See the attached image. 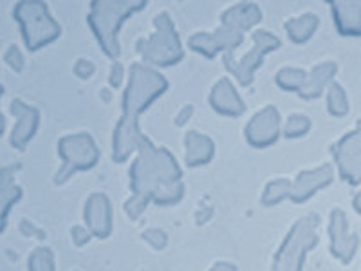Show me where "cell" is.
Returning a JSON list of instances; mask_svg holds the SVG:
<instances>
[{
    "label": "cell",
    "instance_id": "19",
    "mask_svg": "<svg viewBox=\"0 0 361 271\" xmlns=\"http://www.w3.org/2000/svg\"><path fill=\"white\" fill-rule=\"evenodd\" d=\"M185 161L190 169L208 164L215 156V143L209 136L190 131L185 136Z\"/></svg>",
    "mask_w": 361,
    "mask_h": 271
},
{
    "label": "cell",
    "instance_id": "31",
    "mask_svg": "<svg viewBox=\"0 0 361 271\" xmlns=\"http://www.w3.org/2000/svg\"><path fill=\"white\" fill-rule=\"evenodd\" d=\"M96 67L94 64H90L89 60H85V58H82V60H78V62L74 64V73H76V76H80V78L87 80L90 78L92 74H94Z\"/></svg>",
    "mask_w": 361,
    "mask_h": 271
},
{
    "label": "cell",
    "instance_id": "8",
    "mask_svg": "<svg viewBox=\"0 0 361 271\" xmlns=\"http://www.w3.org/2000/svg\"><path fill=\"white\" fill-rule=\"evenodd\" d=\"M280 47H282V42L279 37H275L266 29H257V31H253V47L238 60L233 54H226V56H222V64H224L228 73L233 74L238 85L247 87L253 83L255 73L262 66L264 56L280 49Z\"/></svg>",
    "mask_w": 361,
    "mask_h": 271
},
{
    "label": "cell",
    "instance_id": "17",
    "mask_svg": "<svg viewBox=\"0 0 361 271\" xmlns=\"http://www.w3.org/2000/svg\"><path fill=\"white\" fill-rule=\"evenodd\" d=\"M262 20V9L253 2H240L226 9L221 15V25L231 28L238 33H246Z\"/></svg>",
    "mask_w": 361,
    "mask_h": 271
},
{
    "label": "cell",
    "instance_id": "5",
    "mask_svg": "<svg viewBox=\"0 0 361 271\" xmlns=\"http://www.w3.org/2000/svg\"><path fill=\"white\" fill-rule=\"evenodd\" d=\"M13 18L17 20L24 45L31 53L44 49L45 45L53 44L62 35V28L54 20L45 2H17L13 8Z\"/></svg>",
    "mask_w": 361,
    "mask_h": 271
},
{
    "label": "cell",
    "instance_id": "30",
    "mask_svg": "<svg viewBox=\"0 0 361 271\" xmlns=\"http://www.w3.org/2000/svg\"><path fill=\"white\" fill-rule=\"evenodd\" d=\"M125 80V67L121 62H114L111 67V74H109V83L114 89H119V87L123 85Z\"/></svg>",
    "mask_w": 361,
    "mask_h": 271
},
{
    "label": "cell",
    "instance_id": "26",
    "mask_svg": "<svg viewBox=\"0 0 361 271\" xmlns=\"http://www.w3.org/2000/svg\"><path fill=\"white\" fill-rule=\"evenodd\" d=\"M311 127V119L305 114H291L286 119V124H283L282 136L288 138V140H296V138H302V136L307 134Z\"/></svg>",
    "mask_w": 361,
    "mask_h": 271
},
{
    "label": "cell",
    "instance_id": "33",
    "mask_svg": "<svg viewBox=\"0 0 361 271\" xmlns=\"http://www.w3.org/2000/svg\"><path fill=\"white\" fill-rule=\"evenodd\" d=\"M90 231H87L85 228H80V226H76V228H73V237H74V243H76V246H83V244L87 243L90 239Z\"/></svg>",
    "mask_w": 361,
    "mask_h": 271
},
{
    "label": "cell",
    "instance_id": "16",
    "mask_svg": "<svg viewBox=\"0 0 361 271\" xmlns=\"http://www.w3.org/2000/svg\"><path fill=\"white\" fill-rule=\"evenodd\" d=\"M208 102L217 114L228 118H238L246 112V103L230 78H221L212 87Z\"/></svg>",
    "mask_w": 361,
    "mask_h": 271
},
{
    "label": "cell",
    "instance_id": "24",
    "mask_svg": "<svg viewBox=\"0 0 361 271\" xmlns=\"http://www.w3.org/2000/svg\"><path fill=\"white\" fill-rule=\"evenodd\" d=\"M307 73L300 67H283L276 73L275 83L286 92H296L298 95L300 89L304 87Z\"/></svg>",
    "mask_w": 361,
    "mask_h": 271
},
{
    "label": "cell",
    "instance_id": "3",
    "mask_svg": "<svg viewBox=\"0 0 361 271\" xmlns=\"http://www.w3.org/2000/svg\"><path fill=\"white\" fill-rule=\"evenodd\" d=\"M147 8V0H127V2H107L98 0L92 2L89 9V28L98 40L99 47L111 60L119 62L121 56V45H119V31L125 20Z\"/></svg>",
    "mask_w": 361,
    "mask_h": 271
},
{
    "label": "cell",
    "instance_id": "28",
    "mask_svg": "<svg viewBox=\"0 0 361 271\" xmlns=\"http://www.w3.org/2000/svg\"><path fill=\"white\" fill-rule=\"evenodd\" d=\"M4 60L13 71L20 73L24 69V56H22V51L18 49V45H9V49L6 51Z\"/></svg>",
    "mask_w": 361,
    "mask_h": 271
},
{
    "label": "cell",
    "instance_id": "11",
    "mask_svg": "<svg viewBox=\"0 0 361 271\" xmlns=\"http://www.w3.org/2000/svg\"><path fill=\"white\" fill-rule=\"evenodd\" d=\"M280 134H282V118L279 109L273 105L260 109L244 128L247 145L253 148L273 147L279 141Z\"/></svg>",
    "mask_w": 361,
    "mask_h": 271
},
{
    "label": "cell",
    "instance_id": "25",
    "mask_svg": "<svg viewBox=\"0 0 361 271\" xmlns=\"http://www.w3.org/2000/svg\"><path fill=\"white\" fill-rule=\"evenodd\" d=\"M327 111L334 118H343L349 112V100L345 95L343 87L333 82L327 89Z\"/></svg>",
    "mask_w": 361,
    "mask_h": 271
},
{
    "label": "cell",
    "instance_id": "37",
    "mask_svg": "<svg viewBox=\"0 0 361 271\" xmlns=\"http://www.w3.org/2000/svg\"><path fill=\"white\" fill-rule=\"evenodd\" d=\"M357 9H360V13H361V2H357Z\"/></svg>",
    "mask_w": 361,
    "mask_h": 271
},
{
    "label": "cell",
    "instance_id": "35",
    "mask_svg": "<svg viewBox=\"0 0 361 271\" xmlns=\"http://www.w3.org/2000/svg\"><path fill=\"white\" fill-rule=\"evenodd\" d=\"M209 271H237V267L230 263H217L214 264V267H212Z\"/></svg>",
    "mask_w": 361,
    "mask_h": 271
},
{
    "label": "cell",
    "instance_id": "15",
    "mask_svg": "<svg viewBox=\"0 0 361 271\" xmlns=\"http://www.w3.org/2000/svg\"><path fill=\"white\" fill-rule=\"evenodd\" d=\"M85 224L94 237L105 239L112 231V206L111 199L102 192L90 193L85 203Z\"/></svg>",
    "mask_w": 361,
    "mask_h": 271
},
{
    "label": "cell",
    "instance_id": "36",
    "mask_svg": "<svg viewBox=\"0 0 361 271\" xmlns=\"http://www.w3.org/2000/svg\"><path fill=\"white\" fill-rule=\"evenodd\" d=\"M353 205H354V208L357 210V214L361 215V190H360V192L356 193V195H354V199H353Z\"/></svg>",
    "mask_w": 361,
    "mask_h": 271
},
{
    "label": "cell",
    "instance_id": "9",
    "mask_svg": "<svg viewBox=\"0 0 361 271\" xmlns=\"http://www.w3.org/2000/svg\"><path fill=\"white\" fill-rule=\"evenodd\" d=\"M334 164L349 185L361 183V119L333 147Z\"/></svg>",
    "mask_w": 361,
    "mask_h": 271
},
{
    "label": "cell",
    "instance_id": "27",
    "mask_svg": "<svg viewBox=\"0 0 361 271\" xmlns=\"http://www.w3.org/2000/svg\"><path fill=\"white\" fill-rule=\"evenodd\" d=\"M54 255L49 248H37L29 257V271H54Z\"/></svg>",
    "mask_w": 361,
    "mask_h": 271
},
{
    "label": "cell",
    "instance_id": "18",
    "mask_svg": "<svg viewBox=\"0 0 361 271\" xmlns=\"http://www.w3.org/2000/svg\"><path fill=\"white\" fill-rule=\"evenodd\" d=\"M336 73V62H331V60L314 66L307 73V78H305L304 87L300 89L298 96L302 100H309V102H311V100H318L324 95L325 90L331 87V83H333L334 80V74Z\"/></svg>",
    "mask_w": 361,
    "mask_h": 271
},
{
    "label": "cell",
    "instance_id": "22",
    "mask_svg": "<svg viewBox=\"0 0 361 271\" xmlns=\"http://www.w3.org/2000/svg\"><path fill=\"white\" fill-rule=\"evenodd\" d=\"M15 169H2V186H0V203H2V228L6 226L9 210L22 198V188L15 183Z\"/></svg>",
    "mask_w": 361,
    "mask_h": 271
},
{
    "label": "cell",
    "instance_id": "29",
    "mask_svg": "<svg viewBox=\"0 0 361 271\" xmlns=\"http://www.w3.org/2000/svg\"><path fill=\"white\" fill-rule=\"evenodd\" d=\"M147 205H148L147 199L137 198V195H130V199L125 203V212H127L130 219H137L145 212Z\"/></svg>",
    "mask_w": 361,
    "mask_h": 271
},
{
    "label": "cell",
    "instance_id": "20",
    "mask_svg": "<svg viewBox=\"0 0 361 271\" xmlns=\"http://www.w3.org/2000/svg\"><path fill=\"white\" fill-rule=\"evenodd\" d=\"M334 24L343 37H361V13L357 2H331Z\"/></svg>",
    "mask_w": 361,
    "mask_h": 271
},
{
    "label": "cell",
    "instance_id": "10",
    "mask_svg": "<svg viewBox=\"0 0 361 271\" xmlns=\"http://www.w3.org/2000/svg\"><path fill=\"white\" fill-rule=\"evenodd\" d=\"M244 42V33H238L235 29L219 25L215 31L209 33H195L188 38L190 49L202 56L214 60L217 54H233L237 47H240Z\"/></svg>",
    "mask_w": 361,
    "mask_h": 271
},
{
    "label": "cell",
    "instance_id": "1",
    "mask_svg": "<svg viewBox=\"0 0 361 271\" xmlns=\"http://www.w3.org/2000/svg\"><path fill=\"white\" fill-rule=\"evenodd\" d=\"M169 90V80L147 64H132L121 100V119L112 136V159L125 163L137 154L147 136L140 128V116Z\"/></svg>",
    "mask_w": 361,
    "mask_h": 271
},
{
    "label": "cell",
    "instance_id": "6",
    "mask_svg": "<svg viewBox=\"0 0 361 271\" xmlns=\"http://www.w3.org/2000/svg\"><path fill=\"white\" fill-rule=\"evenodd\" d=\"M318 215H307L296 221L273 257L271 271H302L305 255L318 244Z\"/></svg>",
    "mask_w": 361,
    "mask_h": 271
},
{
    "label": "cell",
    "instance_id": "23",
    "mask_svg": "<svg viewBox=\"0 0 361 271\" xmlns=\"http://www.w3.org/2000/svg\"><path fill=\"white\" fill-rule=\"evenodd\" d=\"M291 183L293 179H288V177L269 181L262 192V205L275 206L291 198Z\"/></svg>",
    "mask_w": 361,
    "mask_h": 271
},
{
    "label": "cell",
    "instance_id": "2",
    "mask_svg": "<svg viewBox=\"0 0 361 271\" xmlns=\"http://www.w3.org/2000/svg\"><path fill=\"white\" fill-rule=\"evenodd\" d=\"M132 195L154 205H176L185 195L183 170L170 150L145 140L130 164Z\"/></svg>",
    "mask_w": 361,
    "mask_h": 271
},
{
    "label": "cell",
    "instance_id": "4",
    "mask_svg": "<svg viewBox=\"0 0 361 271\" xmlns=\"http://www.w3.org/2000/svg\"><path fill=\"white\" fill-rule=\"evenodd\" d=\"M135 51L143 64L156 67H172L185 58L180 37L169 13L163 11L154 18L152 35L135 42Z\"/></svg>",
    "mask_w": 361,
    "mask_h": 271
},
{
    "label": "cell",
    "instance_id": "14",
    "mask_svg": "<svg viewBox=\"0 0 361 271\" xmlns=\"http://www.w3.org/2000/svg\"><path fill=\"white\" fill-rule=\"evenodd\" d=\"M334 179V170L331 164H320L316 169L302 170L291 183V201L302 205L311 199L316 192L329 186Z\"/></svg>",
    "mask_w": 361,
    "mask_h": 271
},
{
    "label": "cell",
    "instance_id": "7",
    "mask_svg": "<svg viewBox=\"0 0 361 271\" xmlns=\"http://www.w3.org/2000/svg\"><path fill=\"white\" fill-rule=\"evenodd\" d=\"M58 156L62 159V169L58 170L56 183L62 185L74 172L94 169L99 161V148L89 132H78L60 138Z\"/></svg>",
    "mask_w": 361,
    "mask_h": 271
},
{
    "label": "cell",
    "instance_id": "32",
    "mask_svg": "<svg viewBox=\"0 0 361 271\" xmlns=\"http://www.w3.org/2000/svg\"><path fill=\"white\" fill-rule=\"evenodd\" d=\"M145 239H147L148 243L152 244V246L156 248V250H161V248H163L164 244H166V241H169V239H166V235H164L161 230H148V231H145Z\"/></svg>",
    "mask_w": 361,
    "mask_h": 271
},
{
    "label": "cell",
    "instance_id": "12",
    "mask_svg": "<svg viewBox=\"0 0 361 271\" xmlns=\"http://www.w3.org/2000/svg\"><path fill=\"white\" fill-rule=\"evenodd\" d=\"M9 111L15 116V127L9 136V145L17 150H24L29 141L37 136L38 127H40V112L37 107L18 98L13 100Z\"/></svg>",
    "mask_w": 361,
    "mask_h": 271
},
{
    "label": "cell",
    "instance_id": "34",
    "mask_svg": "<svg viewBox=\"0 0 361 271\" xmlns=\"http://www.w3.org/2000/svg\"><path fill=\"white\" fill-rule=\"evenodd\" d=\"M192 114H193V107H192V105H186V107L180 109V112H179V114H177V119H176L177 127H183V125H185L186 121H188V119L192 118Z\"/></svg>",
    "mask_w": 361,
    "mask_h": 271
},
{
    "label": "cell",
    "instance_id": "13",
    "mask_svg": "<svg viewBox=\"0 0 361 271\" xmlns=\"http://www.w3.org/2000/svg\"><path fill=\"white\" fill-rule=\"evenodd\" d=\"M329 237H331V251L343 264H349L360 244V239L349 230V221L343 210L334 208L329 219Z\"/></svg>",
    "mask_w": 361,
    "mask_h": 271
},
{
    "label": "cell",
    "instance_id": "21",
    "mask_svg": "<svg viewBox=\"0 0 361 271\" xmlns=\"http://www.w3.org/2000/svg\"><path fill=\"white\" fill-rule=\"evenodd\" d=\"M320 25V18L316 17L314 13H304L300 17H293L289 20H286L283 29L288 33L289 40L296 45L305 44L307 40H311L312 35L316 33V29Z\"/></svg>",
    "mask_w": 361,
    "mask_h": 271
}]
</instances>
